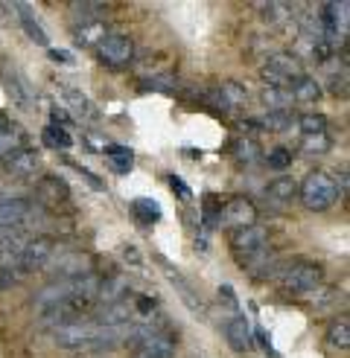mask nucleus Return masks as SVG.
<instances>
[{"label": "nucleus", "mask_w": 350, "mask_h": 358, "mask_svg": "<svg viewBox=\"0 0 350 358\" xmlns=\"http://www.w3.org/2000/svg\"><path fill=\"white\" fill-rule=\"evenodd\" d=\"M298 195L307 210L312 213H324L332 204L339 201V184H336V175L327 172V169H312L301 184H298Z\"/></svg>", "instance_id": "nucleus-1"}, {"label": "nucleus", "mask_w": 350, "mask_h": 358, "mask_svg": "<svg viewBox=\"0 0 350 358\" xmlns=\"http://www.w3.org/2000/svg\"><path fill=\"white\" fill-rule=\"evenodd\" d=\"M97 56L108 70H126L134 62V41L129 35L108 32L105 38L97 44Z\"/></svg>", "instance_id": "nucleus-2"}, {"label": "nucleus", "mask_w": 350, "mask_h": 358, "mask_svg": "<svg viewBox=\"0 0 350 358\" xmlns=\"http://www.w3.org/2000/svg\"><path fill=\"white\" fill-rule=\"evenodd\" d=\"M324 282V268L318 262L309 259H298L284 271V285L292 294H309Z\"/></svg>", "instance_id": "nucleus-3"}, {"label": "nucleus", "mask_w": 350, "mask_h": 358, "mask_svg": "<svg viewBox=\"0 0 350 358\" xmlns=\"http://www.w3.org/2000/svg\"><path fill=\"white\" fill-rule=\"evenodd\" d=\"M52 341L59 344V350H94V341H97V324L94 320H74V324H67L62 329L52 332Z\"/></svg>", "instance_id": "nucleus-4"}, {"label": "nucleus", "mask_w": 350, "mask_h": 358, "mask_svg": "<svg viewBox=\"0 0 350 358\" xmlns=\"http://www.w3.org/2000/svg\"><path fill=\"white\" fill-rule=\"evenodd\" d=\"M52 254H56V242H52L50 236H35L21 248L15 265H18L21 274H35V271H41V268H47Z\"/></svg>", "instance_id": "nucleus-5"}, {"label": "nucleus", "mask_w": 350, "mask_h": 358, "mask_svg": "<svg viewBox=\"0 0 350 358\" xmlns=\"http://www.w3.org/2000/svg\"><path fill=\"white\" fill-rule=\"evenodd\" d=\"M298 76H301V62L292 52H274V56L266 59V67H262V79H266L269 87H289V82Z\"/></svg>", "instance_id": "nucleus-6"}, {"label": "nucleus", "mask_w": 350, "mask_h": 358, "mask_svg": "<svg viewBox=\"0 0 350 358\" xmlns=\"http://www.w3.org/2000/svg\"><path fill=\"white\" fill-rule=\"evenodd\" d=\"M67 201H70V187H67L64 178H59V175H41L38 178V184H35V204L56 210Z\"/></svg>", "instance_id": "nucleus-7"}, {"label": "nucleus", "mask_w": 350, "mask_h": 358, "mask_svg": "<svg viewBox=\"0 0 350 358\" xmlns=\"http://www.w3.org/2000/svg\"><path fill=\"white\" fill-rule=\"evenodd\" d=\"M70 297H76V282L74 280H52L44 285V289H38L32 294V309L41 315V312L59 306V303H64Z\"/></svg>", "instance_id": "nucleus-8"}, {"label": "nucleus", "mask_w": 350, "mask_h": 358, "mask_svg": "<svg viewBox=\"0 0 350 358\" xmlns=\"http://www.w3.org/2000/svg\"><path fill=\"white\" fill-rule=\"evenodd\" d=\"M231 250L237 254V259L254 257V254H260V250H266V230H262L260 224L231 230Z\"/></svg>", "instance_id": "nucleus-9"}, {"label": "nucleus", "mask_w": 350, "mask_h": 358, "mask_svg": "<svg viewBox=\"0 0 350 358\" xmlns=\"http://www.w3.org/2000/svg\"><path fill=\"white\" fill-rule=\"evenodd\" d=\"M35 204L29 199H0V230L21 227L32 219Z\"/></svg>", "instance_id": "nucleus-10"}, {"label": "nucleus", "mask_w": 350, "mask_h": 358, "mask_svg": "<svg viewBox=\"0 0 350 358\" xmlns=\"http://www.w3.org/2000/svg\"><path fill=\"white\" fill-rule=\"evenodd\" d=\"M222 219L227 227H248V224H257V207L242 199V195H237V199H231L225 207H222Z\"/></svg>", "instance_id": "nucleus-11"}, {"label": "nucleus", "mask_w": 350, "mask_h": 358, "mask_svg": "<svg viewBox=\"0 0 350 358\" xmlns=\"http://www.w3.org/2000/svg\"><path fill=\"white\" fill-rule=\"evenodd\" d=\"M52 259H56V257H52ZM91 268L94 265H91V257H88V254H62L56 259V265H52V274H56V280H76L82 274H91Z\"/></svg>", "instance_id": "nucleus-12"}, {"label": "nucleus", "mask_w": 350, "mask_h": 358, "mask_svg": "<svg viewBox=\"0 0 350 358\" xmlns=\"http://www.w3.org/2000/svg\"><path fill=\"white\" fill-rule=\"evenodd\" d=\"M4 166L15 178H32L35 172L41 169V152H35L32 146H24L21 152H15L12 157H6Z\"/></svg>", "instance_id": "nucleus-13"}, {"label": "nucleus", "mask_w": 350, "mask_h": 358, "mask_svg": "<svg viewBox=\"0 0 350 358\" xmlns=\"http://www.w3.org/2000/svg\"><path fill=\"white\" fill-rule=\"evenodd\" d=\"M225 338H227V344H231V350H237V352L251 350V344H254V335H251V320L245 317V315L231 317V320H227V324H225Z\"/></svg>", "instance_id": "nucleus-14"}, {"label": "nucleus", "mask_w": 350, "mask_h": 358, "mask_svg": "<svg viewBox=\"0 0 350 358\" xmlns=\"http://www.w3.org/2000/svg\"><path fill=\"white\" fill-rule=\"evenodd\" d=\"M4 79H6V87H9V94L21 102V105H29L35 102V91H32V85L29 79L18 70L15 64H4Z\"/></svg>", "instance_id": "nucleus-15"}, {"label": "nucleus", "mask_w": 350, "mask_h": 358, "mask_svg": "<svg viewBox=\"0 0 350 358\" xmlns=\"http://www.w3.org/2000/svg\"><path fill=\"white\" fill-rule=\"evenodd\" d=\"M24 146H27V131L21 129V125H15V122L0 125V160L12 157L15 152H21Z\"/></svg>", "instance_id": "nucleus-16"}, {"label": "nucleus", "mask_w": 350, "mask_h": 358, "mask_svg": "<svg viewBox=\"0 0 350 358\" xmlns=\"http://www.w3.org/2000/svg\"><path fill=\"white\" fill-rule=\"evenodd\" d=\"M120 300H129V282L122 277L99 280V289H97V303L99 306H111V303H120Z\"/></svg>", "instance_id": "nucleus-17"}, {"label": "nucleus", "mask_w": 350, "mask_h": 358, "mask_svg": "<svg viewBox=\"0 0 350 358\" xmlns=\"http://www.w3.org/2000/svg\"><path fill=\"white\" fill-rule=\"evenodd\" d=\"M172 355H175V338L169 332L155 335L146 344L137 347V358H172Z\"/></svg>", "instance_id": "nucleus-18"}, {"label": "nucleus", "mask_w": 350, "mask_h": 358, "mask_svg": "<svg viewBox=\"0 0 350 358\" xmlns=\"http://www.w3.org/2000/svg\"><path fill=\"white\" fill-rule=\"evenodd\" d=\"M266 195L269 201H277V204H289L295 195H298V181L292 175H277L274 181H269L266 187Z\"/></svg>", "instance_id": "nucleus-19"}, {"label": "nucleus", "mask_w": 350, "mask_h": 358, "mask_svg": "<svg viewBox=\"0 0 350 358\" xmlns=\"http://www.w3.org/2000/svg\"><path fill=\"white\" fill-rule=\"evenodd\" d=\"M260 15L266 27H286L289 21H295V6L289 3H260Z\"/></svg>", "instance_id": "nucleus-20"}, {"label": "nucleus", "mask_w": 350, "mask_h": 358, "mask_svg": "<svg viewBox=\"0 0 350 358\" xmlns=\"http://www.w3.org/2000/svg\"><path fill=\"white\" fill-rule=\"evenodd\" d=\"M289 96H292V99H298V102H315V99L321 96V85L315 82L312 76L301 73L298 79H292V82H289Z\"/></svg>", "instance_id": "nucleus-21"}, {"label": "nucleus", "mask_w": 350, "mask_h": 358, "mask_svg": "<svg viewBox=\"0 0 350 358\" xmlns=\"http://www.w3.org/2000/svg\"><path fill=\"white\" fill-rule=\"evenodd\" d=\"M234 157L239 160V164H257V160L262 157V149H260V143L254 137H239L234 143Z\"/></svg>", "instance_id": "nucleus-22"}, {"label": "nucleus", "mask_w": 350, "mask_h": 358, "mask_svg": "<svg viewBox=\"0 0 350 358\" xmlns=\"http://www.w3.org/2000/svg\"><path fill=\"white\" fill-rule=\"evenodd\" d=\"M327 344L332 350H347L350 347V324H347V317H339V320H332V324H330Z\"/></svg>", "instance_id": "nucleus-23"}, {"label": "nucleus", "mask_w": 350, "mask_h": 358, "mask_svg": "<svg viewBox=\"0 0 350 358\" xmlns=\"http://www.w3.org/2000/svg\"><path fill=\"white\" fill-rule=\"evenodd\" d=\"M298 129H301L304 137H312V134H327V117L318 114V111H309V114H301L298 120Z\"/></svg>", "instance_id": "nucleus-24"}, {"label": "nucleus", "mask_w": 350, "mask_h": 358, "mask_svg": "<svg viewBox=\"0 0 350 358\" xmlns=\"http://www.w3.org/2000/svg\"><path fill=\"white\" fill-rule=\"evenodd\" d=\"M262 102L269 105V111H286L289 105H292V96L286 87H262Z\"/></svg>", "instance_id": "nucleus-25"}, {"label": "nucleus", "mask_w": 350, "mask_h": 358, "mask_svg": "<svg viewBox=\"0 0 350 358\" xmlns=\"http://www.w3.org/2000/svg\"><path fill=\"white\" fill-rule=\"evenodd\" d=\"M132 210H134V216L144 222V224H152V222L161 219V207H158L155 201H149V199H137Z\"/></svg>", "instance_id": "nucleus-26"}, {"label": "nucleus", "mask_w": 350, "mask_h": 358, "mask_svg": "<svg viewBox=\"0 0 350 358\" xmlns=\"http://www.w3.org/2000/svg\"><path fill=\"white\" fill-rule=\"evenodd\" d=\"M301 149H304L307 155H327V152L332 149V137H327V134L304 137V140H301Z\"/></svg>", "instance_id": "nucleus-27"}, {"label": "nucleus", "mask_w": 350, "mask_h": 358, "mask_svg": "<svg viewBox=\"0 0 350 358\" xmlns=\"http://www.w3.org/2000/svg\"><path fill=\"white\" fill-rule=\"evenodd\" d=\"M262 129H269V131H284V129H289L292 125V111L286 108V111H269L266 114V120L260 122Z\"/></svg>", "instance_id": "nucleus-28"}, {"label": "nucleus", "mask_w": 350, "mask_h": 358, "mask_svg": "<svg viewBox=\"0 0 350 358\" xmlns=\"http://www.w3.org/2000/svg\"><path fill=\"white\" fill-rule=\"evenodd\" d=\"M222 96H225V102L231 105V108H237V105H242L245 99H248V94H245V87L242 85H237V82H225L222 87Z\"/></svg>", "instance_id": "nucleus-29"}, {"label": "nucleus", "mask_w": 350, "mask_h": 358, "mask_svg": "<svg viewBox=\"0 0 350 358\" xmlns=\"http://www.w3.org/2000/svg\"><path fill=\"white\" fill-rule=\"evenodd\" d=\"M62 94H64V99L70 102V105H74V108L82 114V117H91L94 114V108H91V102H88L79 91H76V87H62Z\"/></svg>", "instance_id": "nucleus-30"}, {"label": "nucleus", "mask_w": 350, "mask_h": 358, "mask_svg": "<svg viewBox=\"0 0 350 358\" xmlns=\"http://www.w3.org/2000/svg\"><path fill=\"white\" fill-rule=\"evenodd\" d=\"M44 140L50 143V146H56V149H67L70 143H74V140H70V134L64 129H59V125H47V129H44Z\"/></svg>", "instance_id": "nucleus-31"}, {"label": "nucleus", "mask_w": 350, "mask_h": 358, "mask_svg": "<svg viewBox=\"0 0 350 358\" xmlns=\"http://www.w3.org/2000/svg\"><path fill=\"white\" fill-rule=\"evenodd\" d=\"M108 155H111V166H114L117 172H126V169H132V152H129V149L108 146Z\"/></svg>", "instance_id": "nucleus-32"}, {"label": "nucleus", "mask_w": 350, "mask_h": 358, "mask_svg": "<svg viewBox=\"0 0 350 358\" xmlns=\"http://www.w3.org/2000/svg\"><path fill=\"white\" fill-rule=\"evenodd\" d=\"M266 164H269L272 169H286V166L292 164V152H289L286 146H277V149H272V152H269Z\"/></svg>", "instance_id": "nucleus-33"}, {"label": "nucleus", "mask_w": 350, "mask_h": 358, "mask_svg": "<svg viewBox=\"0 0 350 358\" xmlns=\"http://www.w3.org/2000/svg\"><path fill=\"white\" fill-rule=\"evenodd\" d=\"M21 271H18V265H0V292L4 289H12V285L21 282Z\"/></svg>", "instance_id": "nucleus-34"}, {"label": "nucleus", "mask_w": 350, "mask_h": 358, "mask_svg": "<svg viewBox=\"0 0 350 358\" xmlns=\"http://www.w3.org/2000/svg\"><path fill=\"white\" fill-rule=\"evenodd\" d=\"M210 105H214V108H219V111H231V105L225 102V96H222V91L216 87V91H207V96H204Z\"/></svg>", "instance_id": "nucleus-35"}, {"label": "nucleus", "mask_w": 350, "mask_h": 358, "mask_svg": "<svg viewBox=\"0 0 350 358\" xmlns=\"http://www.w3.org/2000/svg\"><path fill=\"white\" fill-rule=\"evenodd\" d=\"M330 87H332V94H336V96H347V82H344V76H342V79H332Z\"/></svg>", "instance_id": "nucleus-36"}, {"label": "nucleus", "mask_w": 350, "mask_h": 358, "mask_svg": "<svg viewBox=\"0 0 350 358\" xmlns=\"http://www.w3.org/2000/svg\"><path fill=\"white\" fill-rule=\"evenodd\" d=\"M169 184H172V189H178V192L184 195V199L190 195V192H187V187H184V181H181V178H175V175H172V178H169Z\"/></svg>", "instance_id": "nucleus-37"}, {"label": "nucleus", "mask_w": 350, "mask_h": 358, "mask_svg": "<svg viewBox=\"0 0 350 358\" xmlns=\"http://www.w3.org/2000/svg\"><path fill=\"white\" fill-rule=\"evenodd\" d=\"M50 56L56 59V62H70V56H67V52H59V50H50Z\"/></svg>", "instance_id": "nucleus-38"}, {"label": "nucleus", "mask_w": 350, "mask_h": 358, "mask_svg": "<svg viewBox=\"0 0 350 358\" xmlns=\"http://www.w3.org/2000/svg\"><path fill=\"white\" fill-rule=\"evenodd\" d=\"M76 358H99L97 352H82V355H76Z\"/></svg>", "instance_id": "nucleus-39"}]
</instances>
